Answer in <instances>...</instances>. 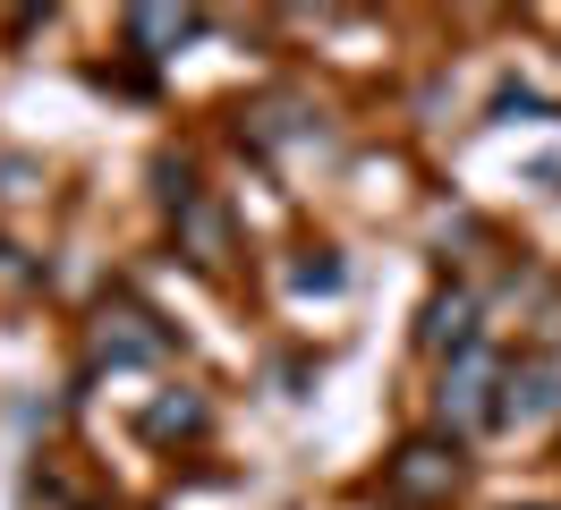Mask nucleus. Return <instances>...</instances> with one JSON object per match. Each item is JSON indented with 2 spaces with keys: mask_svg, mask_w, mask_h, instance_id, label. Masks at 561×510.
Returning <instances> with one entry per match:
<instances>
[{
  "mask_svg": "<svg viewBox=\"0 0 561 510\" xmlns=\"http://www.w3.org/2000/svg\"><path fill=\"white\" fill-rule=\"evenodd\" d=\"M459 476H468V468H459L451 442H425L417 434V442H400V451H391V494H400L409 510H443L459 494Z\"/></svg>",
  "mask_w": 561,
  "mask_h": 510,
  "instance_id": "f03ea898",
  "label": "nucleus"
},
{
  "mask_svg": "<svg viewBox=\"0 0 561 510\" xmlns=\"http://www.w3.org/2000/svg\"><path fill=\"white\" fill-rule=\"evenodd\" d=\"M196 426H205V408H196V400H162V408H145V434H153V442L196 434Z\"/></svg>",
  "mask_w": 561,
  "mask_h": 510,
  "instance_id": "6e6552de",
  "label": "nucleus"
},
{
  "mask_svg": "<svg viewBox=\"0 0 561 510\" xmlns=\"http://www.w3.org/2000/svg\"><path fill=\"white\" fill-rule=\"evenodd\" d=\"M171 340L153 332V315H137V306H103V324H94V358L103 366H153Z\"/></svg>",
  "mask_w": 561,
  "mask_h": 510,
  "instance_id": "7ed1b4c3",
  "label": "nucleus"
},
{
  "mask_svg": "<svg viewBox=\"0 0 561 510\" xmlns=\"http://www.w3.org/2000/svg\"><path fill=\"white\" fill-rule=\"evenodd\" d=\"M298 290H341V264H298Z\"/></svg>",
  "mask_w": 561,
  "mask_h": 510,
  "instance_id": "1a4fd4ad",
  "label": "nucleus"
},
{
  "mask_svg": "<svg viewBox=\"0 0 561 510\" xmlns=\"http://www.w3.org/2000/svg\"><path fill=\"white\" fill-rule=\"evenodd\" d=\"M196 34V18L187 9H128V43H137L145 60H162V52H179Z\"/></svg>",
  "mask_w": 561,
  "mask_h": 510,
  "instance_id": "0eeeda50",
  "label": "nucleus"
},
{
  "mask_svg": "<svg viewBox=\"0 0 561 510\" xmlns=\"http://www.w3.org/2000/svg\"><path fill=\"white\" fill-rule=\"evenodd\" d=\"M561 408V358H527L502 374V426H536Z\"/></svg>",
  "mask_w": 561,
  "mask_h": 510,
  "instance_id": "20e7f679",
  "label": "nucleus"
},
{
  "mask_svg": "<svg viewBox=\"0 0 561 510\" xmlns=\"http://www.w3.org/2000/svg\"><path fill=\"white\" fill-rule=\"evenodd\" d=\"M179 247L213 272L221 256H230V213H221L213 196H187V204H179Z\"/></svg>",
  "mask_w": 561,
  "mask_h": 510,
  "instance_id": "39448f33",
  "label": "nucleus"
},
{
  "mask_svg": "<svg viewBox=\"0 0 561 510\" xmlns=\"http://www.w3.org/2000/svg\"><path fill=\"white\" fill-rule=\"evenodd\" d=\"M468 340H477V298H468V290H451V298H434V306H425V349L459 358Z\"/></svg>",
  "mask_w": 561,
  "mask_h": 510,
  "instance_id": "423d86ee",
  "label": "nucleus"
},
{
  "mask_svg": "<svg viewBox=\"0 0 561 510\" xmlns=\"http://www.w3.org/2000/svg\"><path fill=\"white\" fill-rule=\"evenodd\" d=\"M434 408H443V426L451 434H477V426H502V366H493V349H459V358H443V392H434Z\"/></svg>",
  "mask_w": 561,
  "mask_h": 510,
  "instance_id": "f257e3e1",
  "label": "nucleus"
}]
</instances>
